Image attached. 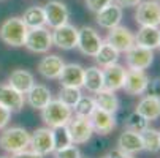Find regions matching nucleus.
<instances>
[{"label":"nucleus","instance_id":"obj_5","mask_svg":"<svg viewBox=\"0 0 160 158\" xmlns=\"http://www.w3.org/2000/svg\"><path fill=\"white\" fill-rule=\"evenodd\" d=\"M135 21L140 26H160V3L157 0H141L136 5Z\"/></svg>","mask_w":160,"mask_h":158},{"label":"nucleus","instance_id":"obj_44","mask_svg":"<svg viewBox=\"0 0 160 158\" xmlns=\"http://www.w3.org/2000/svg\"><path fill=\"white\" fill-rule=\"evenodd\" d=\"M158 49H160V44H158Z\"/></svg>","mask_w":160,"mask_h":158},{"label":"nucleus","instance_id":"obj_18","mask_svg":"<svg viewBox=\"0 0 160 158\" xmlns=\"http://www.w3.org/2000/svg\"><path fill=\"white\" fill-rule=\"evenodd\" d=\"M62 85L67 87H78L81 89L84 84V68L78 63H68L63 65V70L57 78Z\"/></svg>","mask_w":160,"mask_h":158},{"label":"nucleus","instance_id":"obj_30","mask_svg":"<svg viewBox=\"0 0 160 158\" xmlns=\"http://www.w3.org/2000/svg\"><path fill=\"white\" fill-rule=\"evenodd\" d=\"M149 127V120L146 117H143L140 112L133 111L132 114H128V117L125 119V128L135 133H141Z\"/></svg>","mask_w":160,"mask_h":158},{"label":"nucleus","instance_id":"obj_1","mask_svg":"<svg viewBox=\"0 0 160 158\" xmlns=\"http://www.w3.org/2000/svg\"><path fill=\"white\" fill-rule=\"evenodd\" d=\"M27 26L24 24L22 17H8L2 22L0 26V40L5 44L13 48H21L26 43V36H27Z\"/></svg>","mask_w":160,"mask_h":158},{"label":"nucleus","instance_id":"obj_37","mask_svg":"<svg viewBox=\"0 0 160 158\" xmlns=\"http://www.w3.org/2000/svg\"><path fill=\"white\" fill-rule=\"evenodd\" d=\"M11 119V111L0 104V130H3Z\"/></svg>","mask_w":160,"mask_h":158},{"label":"nucleus","instance_id":"obj_11","mask_svg":"<svg viewBox=\"0 0 160 158\" xmlns=\"http://www.w3.org/2000/svg\"><path fill=\"white\" fill-rule=\"evenodd\" d=\"M52 44L62 51H72L78 44V29L72 24H63L52 32Z\"/></svg>","mask_w":160,"mask_h":158},{"label":"nucleus","instance_id":"obj_39","mask_svg":"<svg viewBox=\"0 0 160 158\" xmlns=\"http://www.w3.org/2000/svg\"><path fill=\"white\" fill-rule=\"evenodd\" d=\"M116 5H119L121 8H130V7H136L141 0H112Z\"/></svg>","mask_w":160,"mask_h":158},{"label":"nucleus","instance_id":"obj_35","mask_svg":"<svg viewBox=\"0 0 160 158\" xmlns=\"http://www.w3.org/2000/svg\"><path fill=\"white\" fill-rule=\"evenodd\" d=\"M109 3H112V0H86V7L89 11H92V13H98L102 11L105 7H108Z\"/></svg>","mask_w":160,"mask_h":158},{"label":"nucleus","instance_id":"obj_15","mask_svg":"<svg viewBox=\"0 0 160 158\" xmlns=\"http://www.w3.org/2000/svg\"><path fill=\"white\" fill-rule=\"evenodd\" d=\"M149 78L144 73V70H128L125 74V82L122 85V89L128 95H141L146 92Z\"/></svg>","mask_w":160,"mask_h":158},{"label":"nucleus","instance_id":"obj_33","mask_svg":"<svg viewBox=\"0 0 160 158\" xmlns=\"http://www.w3.org/2000/svg\"><path fill=\"white\" fill-rule=\"evenodd\" d=\"M52 139H54V150H59V149H63V147H68L73 144L67 127L52 128Z\"/></svg>","mask_w":160,"mask_h":158},{"label":"nucleus","instance_id":"obj_14","mask_svg":"<svg viewBox=\"0 0 160 158\" xmlns=\"http://www.w3.org/2000/svg\"><path fill=\"white\" fill-rule=\"evenodd\" d=\"M102 71H103V89L111 90V92H116V90L122 89L125 82V74H127V70L122 65L116 62L112 65L105 66Z\"/></svg>","mask_w":160,"mask_h":158},{"label":"nucleus","instance_id":"obj_2","mask_svg":"<svg viewBox=\"0 0 160 158\" xmlns=\"http://www.w3.org/2000/svg\"><path fill=\"white\" fill-rule=\"evenodd\" d=\"M72 117H73V109L63 104L60 100H51L41 109V119L49 128L65 127Z\"/></svg>","mask_w":160,"mask_h":158},{"label":"nucleus","instance_id":"obj_3","mask_svg":"<svg viewBox=\"0 0 160 158\" xmlns=\"http://www.w3.org/2000/svg\"><path fill=\"white\" fill-rule=\"evenodd\" d=\"M30 142V134L27 130L21 127H11L5 128L0 133V147L5 152L10 153H18L21 150H26Z\"/></svg>","mask_w":160,"mask_h":158},{"label":"nucleus","instance_id":"obj_8","mask_svg":"<svg viewBox=\"0 0 160 158\" xmlns=\"http://www.w3.org/2000/svg\"><path fill=\"white\" fill-rule=\"evenodd\" d=\"M152 60H154L152 49L143 48L136 43L125 52V62L130 70H146L151 66Z\"/></svg>","mask_w":160,"mask_h":158},{"label":"nucleus","instance_id":"obj_34","mask_svg":"<svg viewBox=\"0 0 160 158\" xmlns=\"http://www.w3.org/2000/svg\"><path fill=\"white\" fill-rule=\"evenodd\" d=\"M52 153H54V158H81V152L75 144L59 149V150H54Z\"/></svg>","mask_w":160,"mask_h":158},{"label":"nucleus","instance_id":"obj_7","mask_svg":"<svg viewBox=\"0 0 160 158\" xmlns=\"http://www.w3.org/2000/svg\"><path fill=\"white\" fill-rule=\"evenodd\" d=\"M102 36L98 35V32L89 26H84L81 29H78V44L76 48L84 54V55H89V57H94L100 46H102Z\"/></svg>","mask_w":160,"mask_h":158},{"label":"nucleus","instance_id":"obj_20","mask_svg":"<svg viewBox=\"0 0 160 158\" xmlns=\"http://www.w3.org/2000/svg\"><path fill=\"white\" fill-rule=\"evenodd\" d=\"M26 95H27V103L30 104V108L38 109V111H41L44 106L52 100L51 90L46 85H43V84H33L32 89L29 90Z\"/></svg>","mask_w":160,"mask_h":158},{"label":"nucleus","instance_id":"obj_41","mask_svg":"<svg viewBox=\"0 0 160 158\" xmlns=\"http://www.w3.org/2000/svg\"><path fill=\"white\" fill-rule=\"evenodd\" d=\"M0 158H8V156H0Z\"/></svg>","mask_w":160,"mask_h":158},{"label":"nucleus","instance_id":"obj_23","mask_svg":"<svg viewBox=\"0 0 160 158\" xmlns=\"http://www.w3.org/2000/svg\"><path fill=\"white\" fill-rule=\"evenodd\" d=\"M135 111L140 112L148 120H157L160 117V98L152 97V95H146L140 100Z\"/></svg>","mask_w":160,"mask_h":158},{"label":"nucleus","instance_id":"obj_17","mask_svg":"<svg viewBox=\"0 0 160 158\" xmlns=\"http://www.w3.org/2000/svg\"><path fill=\"white\" fill-rule=\"evenodd\" d=\"M97 24L103 29H114L121 24L122 21V8L116 3H109L108 7H105L102 11L97 13Z\"/></svg>","mask_w":160,"mask_h":158},{"label":"nucleus","instance_id":"obj_24","mask_svg":"<svg viewBox=\"0 0 160 158\" xmlns=\"http://www.w3.org/2000/svg\"><path fill=\"white\" fill-rule=\"evenodd\" d=\"M8 84L16 89L18 92L21 93H27L29 90L32 89V85L35 84V79H33V74L29 73L27 70H14L11 74H10V79H8Z\"/></svg>","mask_w":160,"mask_h":158},{"label":"nucleus","instance_id":"obj_13","mask_svg":"<svg viewBox=\"0 0 160 158\" xmlns=\"http://www.w3.org/2000/svg\"><path fill=\"white\" fill-rule=\"evenodd\" d=\"M90 125H92L94 133L100 134V136H106L109 134L114 128H116V119H114V114L111 112H106L103 109L95 108L94 112L89 116Z\"/></svg>","mask_w":160,"mask_h":158},{"label":"nucleus","instance_id":"obj_16","mask_svg":"<svg viewBox=\"0 0 160 158\" xmlns=\"http://www.w3.org/2000/svg\"><path fill=\"white\" fill-rule=\"evenodd\" d=\"M24 93L18 92L10 84H0V104L11 112H19L24 106Z\"/></svg>","mask_w":160,"mask_h":158},{"label":"nucleus","instance_id":"obj_38","mask_svg":"<svg viewBox=\"0 0 160 158\" xmlns=\"http://www.w3.org/2000/svg\"><path fill=\"white\" fill-rule=\"evenodd\" d=\"M11 158H43V155H40V153H37V152H33V150H21V152H18V153H13V156Z\"/></svg>","mask_w":160,"mask_h":158},{"label":"nucleus","instance_id":"obj_29","mask_svg":"<svg viewBox=\"0 0 160 158\" xmlns=\"http://www.w3.org/2000/svg\"><path fill=\"white\" fill-rule=\"evenodd\" d=\"M141 134V141H143V150L149 153H157L160 152V131L155 128H146Z\"/></svg>","mask_w":160,"mask_h":158},{"label":"nucleus","instance_id":"obj_31","mask_svg":"<svg viewBox=\"0 0 160 158\" xmlns=\"http://www.w3.org/2000/svg\"><path fill=\"white\" fill-rule=\"evenodd\" d=\"M81 95H82V93H81V89H78V87H67V85H62L57 100H60L63 104L70 106V108L73 109V106L78 103V100L81 98Z\"/></svg>","mask_w":160,"mask_h":158},{"label":"nucleus","instance_id":"obj_10","mask_svg":"<svg viewBox=\"0 0 160 158\" xmlns=\"http://www.w3.org/2000/svg\"><path fill=\"white\" fill-rule=\"evenodd\" d=\"M44 10V17H46V26L51 29H57L63 24H67L70 19V11L67 5L59 2V0H49V2L43 7Z\"/></svg>","mask_w":160,"mask_h":158},{"label":"nucleus","instance_id":"obj_42","mask_svg":"<svg viewBox=\"0 0 160 158\" xmlns=\"http://www.w3.org/2000/svg\"><path fill=\"white\" fill-rule=\"evenodd\" d=\"M102 158H109V156H102Z\"/></svg>","mask_w":160,"mask_h":158},{"label":"nucleus","instance_id":"obj_28","mask_svg":"<svg viewBox=\"0 0 160 158\" xmlns=\"http://www.w3.org/2000/svg\"><path fill=\"white\" fill-rule=\"evenodd\" d=\"M119 54H121V52L114 49L109 43L103 41L102 46H100V49H98V52H97L94 57H95L97 63L102 66V68H105V66H108V65L116 63V62L119 60Z\"/></svg>","mask_w":160,"mask_h":158},{"label":"nucleus","instance_id":"obj_9","mask_svg":"<svg viewBox=\"0 0 160 158\" xmlns=\"http://www.w3.org/2000/svg\"><path fill=\"white\" fill-rule=\"evenodd\" d=\"M30 150L40 153V155H49L54 152V139H52V128L43 127L37 128L30 134V142H29Z\"/></svg>","mask_w":160,"mask_h":158},{"label":"nucleus","instance_id":"obj_21","mask_svg":"<svg viewBox=\"0 0 160 158\" xmlns=\"http://www.w3.org/2000/svg\"><path fill=\"white\" fill-rule=\"evenodd\" d=\"M118 149L125 152V153H138L143 150V141H141V134L135 133L130 130H125L121 133V136L118 138Z\"/></svg>","mask_w":160,"mask_h":158},{"label":"nucleus","instance_id":"obj_6","mask_svg":"<svg viewBox=\"0 0 160 158\" xmlns=\"http://www.w3.org/2000/svg\"><path fill=\"white\" fill-rule=\"evenodd\" d=\"M65 127L68 130V134H70L73 144H87L90 141V138H92V134H94V130H92L89 117L75 116L68 120V123Z\"/></svg>","mask_w":160,"mask_h":158},{"label":"nucleus","instance_id":"obj_12","mask_svg":"<svg viewBox=\"0 0 160 158\" xmlns=\"http://www.w3.org/2000/svg\"><path fill=\"white\" fill-rule=\"evenodd\" d=\"M106 43H109L111 46L119 51V52H127L133 44H135V35L130 32V29L124 27V26H118L114 29H109L108 36L105 40Z\"/></svg>","mask_w":160,"mask_h":158},{"label":"nucleus","instance_id":"obj_32","mask_svg":"<svg viewBox=\"0 0 160 158\" xmlns=\"http://www.w3.org/2000/svg\"><path fill=\"white\" fill-rule=\"evenodd\" d=\"M95 108H97V106H95V100H94L92 97L81 95V98L78 100V103L73 106V111H75V116L89 117V116L94 112Z\"/></svg>","mask_w":160,"mask_h":158},{"label":"nucleus","instance_id":"obj_36","mask_svg":"<svg viewBox=\"0 0 160 158\" xmlns=\"http://www.w3.org/2000/svg\"><path fill=\"white\" fill-rule=\"evenodd\" d=\"M146 92H148V95H152V97H158L160 98V76H157V78H154L152 81L148 82Z\"/></svg>","mask_w":160,"mask_h":158},{"label":"nucleus","instance_id":"obj_4","mask_svg":"<svg viewBox=\"0 0 160 158\" xmlns=\"http://www.w3.org/2000/svg\"><path fill=\"white\" fill-rule=\"evenodd\" d=\"M24 46L35 54H46L52 46V33L46 27H35L29 29Z\"/></svg>","mask_w":160,"mask_h":158},{"label":"nucleus","instance_id":"obj_26","mask_svg":"<svg viewBox=\"0 0 160 158\" xmlns=\"http://www.w3.org/2000/svg\"><path fill=\"white\" fill-rule=\"evenodd\" d=\"M82 87H86L89 92H92V93H97L103 89V71L98 66H90V68L84 70Z\"/></svg>","mask_w":160,"mask_h":158},{"label":"nucleus","instance_id":"obj_43","mask_svg":"<svg viewBox=\"0 0 160 158\" xmlns=\"http://www.w3.org/2000/svg\"><path fill=\"white\" fill-rule=\"evenodd\" d=\"M157 2H158V3H160V0H157Z\"/></svg>","mask_w":160,"mask_h":158},{"label":"nucleus","instance_id":"obj_27","mask_svg":"<svg viewBox=\"0 0 160 158\" xmlns=\"http://www.w3.org/2000/svg\"><path fill=\"white\" fill-rule=\"evenodd\" d=\"M22 21L27 26V29H35V27H43L46 26V17H44V10L43 7H29L24 11V16H22Z\"/></svg>","mask_w":160,"mask_h":158},{"label":"nucleus","instance_id":"obj_22","mask_svg":"<svg viewBox=\"0 0 160 158\" xmlns=\"http://www.w3.org/2000/svg\"><path fill=\"white\" fill-rule=\"evenodd\" d=\"M135 43L148 49H157L160 44V29L152 26H141L135 36Z\"/></svg>","mask_w":160,"mask_h":158},{"label":"nucleus","instance_id":"obj_40","mask_svg":"<svg viewBox=\"0 0 160 158\" xmlns=\"http://www.w3.org/2000/svg\"><path fill=\"white\" fill-rule=\"evenodd\" d=\"M108 156H109V158H133V155L125 153V152H122V150H119V149H112Z\"/></svg>","mask_w":160,"mask_h":158},{"label":"nucleus","instance_id":"obj_19","mask_svg":"<svg viewBox=\"0 0 160 158\" xmlns=\"http://www.w3.org/2000/svg\"><path fill=\"white\" fill-rule=\"evenodd\" d=\"M63 60L57 54H51L43 57L38 63V73L46 79H57L63 70Z\"/></svg>","mask_w":160,"mask_h":158},{"label":"nucleus","instance_id":"obj_25","mask_svg":"<svg viewBox=\"0 0 160 158\" xmlns=\"http://www.w3.org/2000/svg\"><path fill=\"white\" fill-rule=\"evenodd\" d=\"M94 100H95V106L98 109H103L106 112H111V114H116L119 109V98L111 90L102 89L100 92L95 93Z\"/></svg>","mask_w":160,"mask_h":158}]
</instances>
